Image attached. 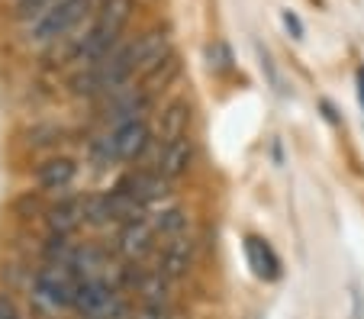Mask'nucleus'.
<instances>
[{
	"mask_svg": "<svg viewBox=\"0 0 364 319\" xmlns=\"http://www.w3.org/2000/svg\"><path fill=\"white\" fill-rule=\"evenodd\" d=\"M355 84H358V104H361V110H364V65L355 68Z\"/></svg>",
	"mask_w": 364,
	"mask_h": 319,
	"instance_id": "nucleus-22",
	"label": "nucleus"
},
{
	"mask_svg": "<svg viewBox=\"0 0 364 319\" xmlns=\"http://www.w3.org/2000/svg\"><path fill=\"white\" fill-rule=\"evenodd\" d=\"M258 58H262V68L268 71L271 84H274V87H281V77H277V68H274V62H271V55H268L264 49H258Z\"/></svg>",
	"mask_w": 364,
	"mask_h": 319,
	"instance_id": "nucleus-21",
	"label": "nucleus"
},
{
	"mask_svg": "<svg viewBox=\"0 0 364 319\" xmlns=\"http://www.w3.org/2000/svg\"><path fill=\"white\" fill-rule=\"evenodd\" d=\"M155 239L159 236H155L151 216L145 213V216H139V220L123 222V229H119V236H117V249L129 264H139L151 252V242H155Z\"/></svg>",
	"mask_w": 364,
	"mask_h": 319,
	"instance_id": "nucleus-4",
	"label": "nucleus"
},
{
	"mask_svg": "<svg viewBox=\"0 0 364 319\" xmlns=\"http://www.w3.org/2000/svg\"><path fill=\"white\" fill-rule=\"evenodd\" d=\"M206 68L213 71V75H229V71L235 68V55H232V49H229V42L216 39L206 45Z\"/></svg>",
	"mask_w": 364,
	"mask_h": 319,
	"instance_id": "nucleus-17",
	"label": "nucleus"
},
{
	"mask_svg": "<svg viewBox=\"0 0 364 319\" xmlns=\"http://www.w3.org/2000/svg\"><path fill=\"white\" fill-rule=\"evenodd\" d=\"M132 319H178V310H171V303H142Z\"/></svg>",
	"mask_w": 364,
	"mask_h": 319,
	"instance_id": "nucleus-18",
	"label": "nucleus"
},
{
	"mask_svg": "<svg viewBox=\"0 0 364 319\" xmlns=\"http://www.w3.org/2000/svg\"><path fill=\"white\" fill-rule=\"evenodd\" d=\"M191 119H193L191 100H187V97L171 100V104L161 110V123H159V142H161V146L191 136Z\"/></svg>",
	"mask_w": 364,
	"mask_h": 319,
	"instance_id": "nucleus-10",
	"label": "nucleus"
},
{
	"mask_svg": "<svg viewBox=\"0 0 364 319\" xmlns=\"http://www.w3.org/2000/svg\"><path fill=\"white\" fill-rule=\"evenodd\" d=\"M171 52H174L171 49V29H165V26L145 29L142 36H136V75L149 77Z\"/></svg>",
	"mask_w": 364,
	"mask_h": 319,
	"instance_id": "nucleus-3",
	"label": "nucleus"
},
{
	"mask_svg": "<svg viewBox=\"0 0 364 319\" xmlns=\"http://www.w3.org/2000/svg\"><path fill=\"white\" fill-rule=\"evenodd\" d=\"M77 178V165L75 158L68 155H55V158H48L39 165L36 171V184H39L46 194H58V190H68Z\"/></svg>",
	"mask_w": 364,
	"mask_h": 319,
	"instance_id": "nucleus-9",
	"label": "nucleus"
},
{
	"mask_svg": "<svg viewBox=\"0 0 364 319\" xmlns=\"http://www.w3.org/2000/svg\"><path fill=\"white\" fill-rule=\"evenodd\" d=\"M123 190H129L132 197H136L142 207H151V203H161L168 197V188H171V180H165L155 168H149V171H129L126 178L117 180Z\"/></svg>",
	"mask_w": 364,
	"mask_h": 319,
	"instance_id": "nucleus-5",
	"label": "nucleus"
},
{
	"mask_svg": "<svg viewBox=\"0 0 364 319\" xmlns=\"http://www.w3.org/2000/svg\"><path fill=\"white\" fill-rule=\"evenodd\" d=\"M149 216H151V226H155V236L165 239V242L191 229V220H187L184 207H174V203H161V207Z\"/></svg>",
	"mask_w": 364,
	"mask_h": 319,
	"instance_id": "nucleus-13",
	"label": "nucleus"
},
{
	"mask_svg": "<svg viewBox=\"0 0 364 319\" xmlns=\"http://www.w3.org/2000/svg\"><path fill=\"white\" fill-rule=\"evenodd\" d=\"M136 291L142 293V303H171V278L161 268L142 271Z\"/></svg>",
	"mask_w": 364,
	"mask_h": 319,
	"instance_id": "nucleus-14",
	"label": "nucleus"
},
{
	"mask_svg": "<svg viewBox=\"0 0 364 319\" xmlns=\"http://www.w3.org/2000/svg\"><path fill=\"white\" fill-rule=\"evenodd\" d=\"M193 158H197L193 139L184 136V139H174V142H168V146H161V155H159V161H155V171H159L165 180H178L193 168Z\"/></svg>",
	"mask_w": 364,
	"mask_h": 319,
	"instance_id": "nucleus-7",
	"label": "nucleus"
},
{
	"mask_svg": "<svg viewBox=\"0 0 364 319\" xmlns=\"http://www.w3.org/2000/svg\"><path fill=\"white\" fill-rule=\"evenodd\" d=\"M178 75H181V58H178V52H171V55H168L165 62L159 65V68L151 71L149 77H142V81H145V90H149L151 97H155V94H159V90H165Z\"/></svg>",
	"mask_w": 364,
	"mask_h": 319,
	"instance_id": "nucleus-15",
	"label": "nucleus"
},
{
	"mask_svg": "<svg viewBox=\"0 0 364 319\" xmlns=\"http://www.w3.org/2000/svg\"><path fill=\"white\" fill-rule=\"evenodd\" d=\"M46 222H48V232H52V236H65V239H68L71 232H75L77 226L84 222V203L81 200L55 203V207L48 210Z\"/></svg>",
	"mask_w": 364,
	"mask_h": 319,
	"instance_id": "nucleus-12",
	"label": "nucleus"
},
{
	"mask_svg": "<svg viewBox=\"0 0 364 319\" xmlns=\"http://www.w3.org/2000/svg\"><path fill=\"white\" fill-rule=\"evenodd\" d=\"M0 319H23L20 306H16L7 293H0Z\"/></svg>",
	"mask_w": 364,
	"mask_h": 319,
	"instance_id": "nucleus-20",
	"label": "nucleus"
},
{
	"mask_svg": "<svg viewBox=\"0 0 364 319\" xmlns=\"http://www.w3.org/2000/svg\"><path fill=\"white\" fill-rule=\"evenodd\" d=\"M75 310L84 319H126V303L113 287H107L100 278H90L77 284Z\"/></svg>",
	"mask_w": 364,
	"mask_h": 319,
	"instance_id": "nucleus-2",
	"label": "nucleus"
},
{
	"mask_svg": "<svg viewBox=\"0 0 364 319\" xmlns=\"http://www.w3.org/2000/svg\"><path fill=\"white\" fill-rule=\"evenodd\" d=\"M77 274L65 264H46L33 274V297L39 300L46 310H65L75 306L77 297Z\"/></svg>",
	"mask_w": 364,
	"mask_h": 319,
	"instance_id": "nucleus-1",
	"label": "nucleus"
},
{
	"mask_svg": "<svg viewBox=\"0 0 364 319\" xmlns=\"http://www.w3.org/2000/svg\"><path fill=\"white\" fill-rule=\"evenodd\" d=\"M245 258H248V268L258 281H277L281 278V258L274 255L268 242L262 236H248L245 239Z\"/></svg>",
	"mask_w": 364,
	"mask_h": 319,
	"instance_id": "nucleus-11",
	"label": "nucleus"
},
{
	"mask_svg": "<svg viewBox=\"0 0 364 319\" xmlns=\"http://www.w3.org/2000/svg\"><path fill=\"white\" fill-rule=\"evenodd\" d=\"M113 203H110V194H90L84 200V222L87 226H107L113 222Z\"/></svg>",
	"mask_w": 364,
	"mask_h": 319,
	"instance_id": "nucleus-16",
	"label": "nucleus"
},
{
	"mask_svg": "<svg viewBox=\"0 0 364 319\" xmlns=\"http://www.w3.org/2000/svg\"><path fill=\"white\" fill-rule=\"evenodd\" d=\"M281 23H284V29H287L294 39H303V36H306V29H303L300 16H296L294 10H284V13H281Z\"/></svg>",
	"mask_w": 364,
	"mask_h": 319,
	"instance_id": "nucleus-19",
	"label": "nucleus"
},
{
	"mask_svg": "<svg viewBox=\"0 0 364 319\" xmlns=\"http://www.w3.org/2000/svg\"><path fill=\"white\" fill-rule=\"evenodd\" d=\"M193 258H197V239H193V232L187 229V232H181V236L168 239L165 252H161V264H159V268L165 271L171 281H178V278H184L187 271L193 268Z\"/></svg>",
	"mask_w": 364,
	"mask_h": 319,
	"instance_id": "nucleus-6",
	"label": "nucleus"
},
{
	"mask_svg": "<svg viewBox=\"0 0 364 319\" xmlns=\"http://www.w3.org/2000/svg\"><path fill=\"white\" fill-rule=\"evenodd\" d=\"M113 136V148H117V158L119 161H136L149 152L151 146V129L145 119H136V123H126V126H117L110 129Z\"/></svg>",
	"mask_w": 364,
	"mask_h": 319,
	"instance_id": "nucleus-8",
	"label": "nucleus"
}]
</instances>
